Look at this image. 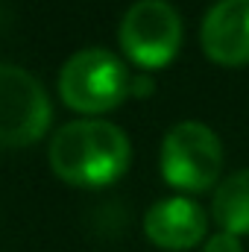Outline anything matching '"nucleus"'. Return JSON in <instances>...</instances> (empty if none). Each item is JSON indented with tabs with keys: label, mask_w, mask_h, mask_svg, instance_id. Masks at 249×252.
Returning a JSON list of instances; mask_svg holds the SVG:
<instances>
[{
	"label": "nucleus",
	"mask_w": 249,
	"mask_h": 252,
	"mask_svg": "<svg viewBox=\"0 0 249 252\" xmlns=\"http://www.w3.org/2000/svg\"><path fill=\"white\" fill-rule=\"evenodd\" d=\"M53 173L76 188H103L118 182L132 161V147L121 126L82 118L59 126L50 138Z\"/></svg>",
	"instance_id": "1"
},
{
	"label": "nucleus",
	"mask_w": 249,
	"mask_h": 252,
	"mask_svg": "<svg viewBox=\"0 0 249 252\" xmlns=\"http://www.w3.org/2000/svg\"><path fill=\"white\" fill-rule=\"evenodd\" d=\"M59 94L64 106L82 115L112 112L132 94L126 64L106 47H85L67 56L59 70Z\"/></svg>",
	"instance_id": "2"
},
{
	"label": "nucleus",
	"mask_w": 249,
	"mask_h": 252,
	"mask_svg": "<svg viewBox=\"0 0 249 252\" xmlns=\"http://www.w3.org/2000/svg\"><path fill=\"white\" fill-rule=\"evenodd\" d=\"M161 176L170 188L202 193L220 185L223 141L202 121H179L161 141Z\"/></svg>",
	"instance_id": "3"
},
{
	"label": "nucleus",
	"mask_w": 249,
	"mask_h": 252,
	"mask_svg": "<svg viewBox=\"0 0 249 252\" xmlns=\"http://www.w3.org/2000/svg\"><path fill=\"white\" fill-rule=\"evenodd\" d=\"M121 50L132 64L158 70L182 47V18L167 0H135L121 18Z\"/></svg>",
	"instance_id": "4"
},
{
	"label": "nucleus",
	"mask_w": 249,
	"mask_h": 252,
	"mask_svg": "<svg viewBox=\"0 0 249 252\" xmlns=\"http://www.w3.org/2000/svg\"><path fill=\"white\" fill-rule=\"evenodd\" d=\"M53 121L44 85L24 67L0 62V147L35 144Z\"/></svg>",
	"instance_id": "5"
},
{
	"label": "nucleus",
	"mask_w": 249,
	"mask_h": 252,
	"mask_svg": "<svg viewBox=\"0 0 249 252\" xmlns=\"http://www.w3.org/2000/svg\"><path fill=\"white\" fill-rule=\"evenodd\" d=\"M144 235L150 244L167 252H185L196 244H205L208 214L190 196H167L150 205L144 214Z\"/></svg>",
	"instance_id": "6"
},
{
	"label": "nucleus",
	"mask_w": 249,
	"mask_h": 252,
	"mask_svg": "<svg viewBox=\"0 0 249 252\" xmlns=\"http://www.w3.org/2000/svg\"><path fill=\"white\" fill-rule=\"evenodd\" d=\"M199 44L217 64H249V0H217L202 18Z\"/></svg>",
	"instance_id": "7"
},
{
	"label": "nucleus",
	"mask_w": 249,
	"mask_h": 252,
	"mask_svg": "<svg viewBox=\"0 0 249 252\" xmlns=\"http://www.w3.org/2000/svg\"><path fill=\"white\" fill-rule=\"evenodd\" d=\"M211 217L220 232L229 235H249V167L226 176L211 199Z\"/></svg>",
	"instance_id": "8"
},
{
	"label": "nucleus",
	"mask_w": 249,
	"mask_h": 252,
	"mask_svg": "<svg viewBox=\"0 0 249 252\" xmlns=\"http://www.w3.org/2000/svg\"><path fill=\"white\" fill-rule=\"evenodd\" d=\"M202 252H244V244L238 235H229V232H217L211 238H205Z\"/></svg>",
	"instance_id": "9"
},
{
	"label": "nucleus",
	"mask_w": 249,
	"mask_h": 252,
	"mask_svg": "<svg viewBox=\"0 0 249 252\" xmlns=\"http://www.w3.org/2000/svg\"><path fill=\"white\" fill-rule=\"evenodd\" d=\"M156 91V82L150 76H132V97H150Z\"/></svg>",
	"instance_id": "10"
}]
</instances>
